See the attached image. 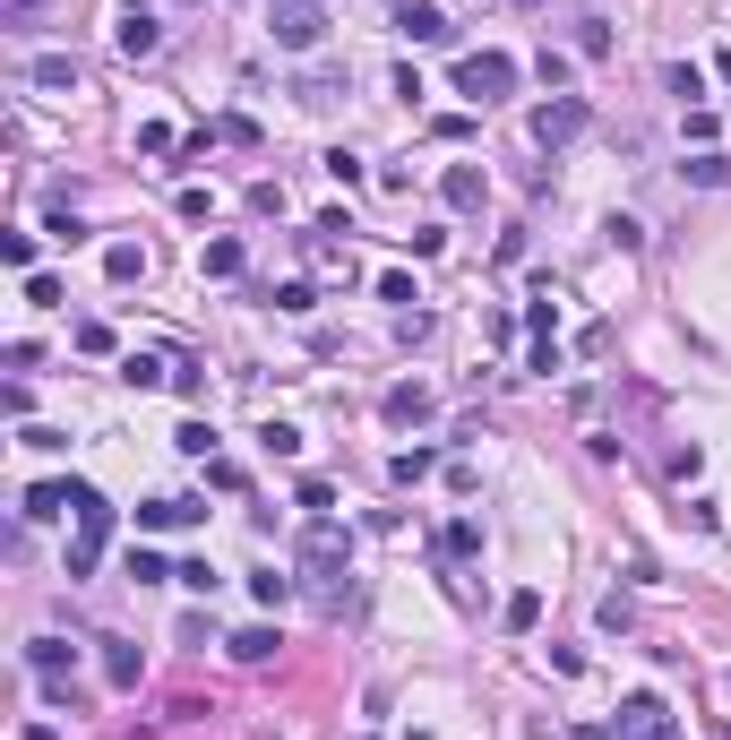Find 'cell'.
<instances>
[{
  "label": "cell",
  "instance_id": "cell-1",
  "mask_svg": "<svg viewBox=\"0 0 731 740\" xmlns=\"http://www.w3.org/2000/svg\"><path fill=\"white\" fill-rule=\"evenodd\" d=\"M69 508H78V543H69V577H87V569H95V551H104V534H113V499H104V492H87V483H78V499H69Z\"/></svg>",
  "mask_w": 731,
  "mask_h": 740
},
{
  "label": "cell",
  "instance_id": "cell-2",
  "mask_svg": "<svg viewBox=\"0 0 731 740\" xmlns=\"http://www.w3.org/2000/svg\"><path fill=\"white\" fill-rule=\"evenodd\" d=\"M508 87H516V61H508V52H465V61H457V95H474V104H499Z\"/></svg>",
  "mask_w": 731,
  "mask_h": 740
},
{
  "label": "cell",
  "instance_id": "cell-3",
  "mask_svg": "<svg viewBox=\"0 0 731 740\" xmlns=\"http://www.w3.org/2000/svg\"><path fill=\"white\" fill-rule=\"evenodd\" d=\"M328 43V9L319 0H275V52H319Z\"/></svg>",
  "mask_w": 731,
  "mask_h": 740
},
{
  "label": "cell",
  "instance_id": "cell-4",
  "mask_svg": "<svg viewBox=\"0 0 731 740\" xmlns=\"http://www.w3.org/2000/svg\"><path fill=\"white\" fill-rule=\"evenodd\" d=\"M619 740H680L671 732V706L654 698V689H637V698H619V724H611Z\"/></svg>",
  "mask_w": 731,
  "mask_h": 740
},
{
  "label": "cell",
  "instance_id": "cell-5",
  "mask_svg": "<svg viewBox=\"0 0 731 740\" xmlns=\"http://www.w3.org/2000/svg\"><path fill=\"white\" fill-rule=\"evenodd\" d=\"M586 122H594V113H586V95H551V104L534 113V146H568Z\"/></svg>",
  "mask_w": 731,
  "mask_h": 740
},
{
  "label": "cell",
  "instance_id": "cell-6",
  "mask_svg": "<svg viewBox=\"0 0 731 740\" xmlns=\"http://www.w3.org/2000/svg\"><path fill=\"white\" fill-rule=\"evenodd\" d=\"M354 560V534L336 525V516H310V534H302V569H345Z\"/></svg>",
  "mask_w": 731,
  "mask_h": 740
},
{
  "label": "cell",
  "instance_id": "cell-7",
  "mask_svg": "<svg viewBox=\"0 0 731 740\" xmlns=\"http://www.w3.org/2000/svg\"><path fill=\"white\" fill-rule=\"evenodd\" d=\"M379 413H387L396 431H405V422H431V387H422V379H405V387H387V396H379Z\"/></svg>",
  "mask_w": 731,
  "mask_h": 740
},
{
  "label": "cell",
  "instance_id": "cell-8",
  "mask_svg": "<svg viewBox=\"0 0 731 740\" xmlns=\"http://www.w3.org/2000/svg\"><path fill=\"white\" fill-rule=\"evenodd\" d=\"M396 26H405L413 43H448V35H457V26H448V17L431 9V0H396Z\"/></svg>",
  "mask_w": 731,
  "mask_h": 740
},
{
  "label": "cell",
  "instance_id": "cell-9",
  "mask_svg": "<svg viewBox=\"0 0 731 740\" xmlns=\"http://www.w3.org/2000/svg\"><path fill=\"white\" fill-rule=\"evenodd\" d=\"M26 78H35L43 95H78V61H69V52H43V61H26Z\"/></svg>",
  "mask_w": 731,
  "mask_h": 740
},
{
  "label": "cell",
  "instance_id": "cell-10",
  "mask_svg": "<svg viewBox=\"0 0 731 740\" xmlns=\"http://www.w3.org/2000/svg\"><path fill=\"white\" fill-rule=\"evenodd\" d=\"M310 603L319 612H345L354 603V569H310Z\"/></svg>",
  "mask_w": 731,
  "mask_h": 740
},
{
  "label": "cell",
  "instance_id": "cell-11",
  "mask_svg": "<svg viewBox=\"0 0 731 740\" xmlns=\"http://www.w3.org/2000/svg\"><path fill=\"white\" fill-rule=\"evenodd\" d=\"M198 516H207V508H190V499H146V508H138L146 534H164V525H198Z\"/></svg>",
  "mask_w": 731,
  "mask_h": 740
},
{
  "label": "cell",
  "instance_id": "cell-12",
  "mask_svg": "<svg viewBox=\"0 0 731 740\" xmlns=\"http://www.w3.org/2000/svg\"><path fill=\"white\" fill-rule=\"evenodd\" d=\"M155 43H164V26H155L146 9H129V17H121V52H129V61H146Z\"/></svg>",
  "mask_w": 731,
  "mask_h": 740
},
{
  "label": "cell",
  "instance_id": "cell-13",
  "mask_svg": "<svg viewBox=\"0 0 731 740\" xmlns=\"http://www.w3.org/2000/svg\"><path fill=\"white\" fill-rule=\"evenodd\" d=\"M138 672H146V663H138V646L104 637V680H113V689H138Z\"/></svg>",
  "mask_w": 731,
  "mask_h": 740
},
{
  "label": "cell",
  "instance_id": "cell-14",
  "mask_svg": "<svg viewBox=\"0 0 731 740\" xmlns=\"http://www.w3.org/2000/svg\"><path fill=\"white\" fill-rule=\"evenodd\" d=\"M439 199H448V207H483V173H474V164H448Z\"/></svg>",
  "mask_w": 731,
  "mask_h": 740
},
{
  "label": "cell",
  "instance_id": "cell-15",
  "mask_svg": "<svg viewBox=\"0 0 731 740\" xmlns=\"http://www.w3.org/2000/svg\"><path fill=\"white\" fill-rule=\"evenodd\" d=\"M275 646H284V637H275V628H267V620H258V628H242V637H233V646H225V654H233V663H267V654H275Z\"/></svg>",
  "mask_w": 731,
  "mask_h": 740
},
{
  "label": "cell",
  "instance_id": "cell-16",
  "mask_svg": "<svg viewBox=\"0 0 731 740\" xmlns=\"http://www.w3.org/2000/svg\"><path fill=\"white\" fill-rule=\"evenodd\" d=\"M104 276H113V284H138V276H146V250H138V242H113V250H104Z\"/></svg>",
  "mask_w": 731,
  "mask_h": 740
},
{
  "label": "cell",
  "instance_id": "cell-17",
  "mask_svg": "<svg viewBox=\"0 0 731 740\" xmlns=\"http://www.w3.org/2000/svg\"><path fill=\"white\" fill-rule=\"evenodd\" d=\"M293 95H302V104H310V113H319V104H336V95H345V78H336V69H310V78H302V87H293Z\"/></svg>",
  "mask_w": 731,
  "mask_h": 740
},
{
  "label": "cell",
  "instance_id": "cell-18",
  "mask_svg": "<svg viewBox=\"0 0 731 740\" xmlns=\"http://www.w3.org/2000/svg\"><path fill=\"white\" fill-rule=\"evenodd\" d=\"M164 370H172L164 354H121V379H129V387H164Z\"/></svg>",
  "mask_w": 731,
  "mask_h": 740
},
{
  "label": "cell",
  "instance_id": "cell-19",
  "mask_svg": "<svg viewBox=\"0 0 731 740\" xmlns=\"http://www.w3.org/2000/svg\"><path fill=\"white\" fill-rule=\"evenodd\" d=\"M69 499H78V492H61V483H35V492H26V516H35V525H43V516H61V508H69Z\"/></svg>",
  "mask_w": 731,
  "mask_h": 740
},
{
  "label": "cell",
  "instance_id": "cell-20",
  "mask_svg": "<svg viewBox=\"0 0 731 740\" xmlns=\"http://www.w3.org/2000/svg\"><path fill=\"white\" fill-rule=\"evenodd\" d=\"M680 173H689V181H697V190H723V181H731V164H723V155H689V164H680Z\"/></svg>",
  "mask_w": 731,
  "mask_h": 740
},
{
  "label": "cell",
  "instance_id": "cell-21",
  "mask_svg": "<svg viewBox=\"0 0 731 740\" xmlns=\"http://www.w3.org/2000/svg\"><path fill=\"white\" fill-rule=\"evenodd\" d=\"M249 258H242V242H233V233H225V242H207V276H242Z\"/></svg>",
  "mask_w": 731,
  "mask_h": 740
},
{
  "label": "cell",
  "instance_id": "cell-22",
  "mask_svg": "<svg viewBox=\"0 0 731 740\" xmlns=\"http://www.w3.org/2000/svg\"><path fill=\"white\" fill-rule=\"evenodd\" d=\"M258 448H267V457H302V431H293V422H267Z\"/></svg>",
  "mask_w": 731,
  "mask_h": 740
},
{
  "label": "cell",
  "instance_id": "cell-23",
  "mask_svg": "<svg viewBox=\"0 0 731 740\" xmlns=\"http://www.w3.org/2000/svg\"><path fill=\"white\" fill-rule=\"evenodd\" d=\"M577 52H586V61H603V52H611V26H603V17H577Z\"/></svg>",
  "mask_w": 731,
  "mask_h": 740
},
{
  "label": "cell",
  "instance_id": "cell-24",
  "mask_svg": "<svg viewBox=\"0 0 731 740\" xmlns=\"http://www.w3.org/2000/svg\"><path fill=\"white\" fill-rule=\"evenodd\" d=\"M499 620H508V628H534V620H542V595H534V586L508 595V612H499Z\"/></svg>",
  "mask_w": 731,
  "mask_h": 740
},
{
  "label": "cell",
  "instance_id": "cell-25",
  "mask_svg": "<svg viewBox=\"0 0 731 740\" xmlns=\"http://www.w3.org/2000/svg\"><path fill=\"white\" fill-rule=\"evenodd\" d=\"M534 78H542V87L560 95V87H568V52H551V43H542V61H534Z\"/></svg>",
  "mask_w": 731,
  "mask_h": 740
},
{
  "label": "cell",
  "instance_id": "cell-26",
  "mask_svg": "<svg viewBox=\"0 0 731 740\" xmlns=\"http://www.w3.org/2000/svg\"><path fill=\"white\" fill-rule=\"evenodd\" d=\"M431 465H439V457H431V448H405V457H396V465H387V474H396V483H422V474H431Z\"/></svg>",
  "mask_w": 731,
  "mask_h": 740
},
{
  "label": "cell",
  "instance_id": "cell-27",
  "mask_svg": "<svg viewBox=\"0 0 731 740\" xmlns=\"http://www.w3.org/2000/svg\"><path fill=\"white\" fill-rule=\"evenodd\" d=\"M448 551H457V560H474V551H483V525H474V516H457V525H448Z\"/></svg>",
  "mask_w": 731,
  "mask_h": 740
},
{
  "label": "cell",
  "instance_id": "cell-28",
  "mask_svg": "<svg viewBox=\"0 0 731 740\" xmlns=\"http://www.w3.org/2000/svg\"><path fill=\"white\" fill-rule=\"evenodd\" d=\"M26 663H35V672H61V663H69V646H61V637H35V646H26Z\"/></svg>",
  "mask_w": 731,
  "mask_h": 740
},
{
  "label": "cell",
  "instance_id": "cell-29",
  "mask_svg": "<svg viewBox=\"0 0 731 740\" xmlns=\"http://www.w3.org/2000/svg\"><path fill=\"white\" fill-rule=\"evenodd\" d=\"M293 499H302V508H310V516H328V499H336V492H328V483H319V474H302V483H293Z\"/></svg>",
  "mask_w": 731,
  "mask_h": 740
},
{
  "label": "cell",
  "instance_id": "cell-30",
  "mask_svg": "<svg viewBox=\"0 0 731 740\" xmlns=\"http://www.w3.org/2000/svg\"><path fill=\"white\" fill-rule=\"evenodd\" d=\"M525 328H534V336H551V328H560V302H551V293H542V302H525Z\"/></svg>",
  "mask_w": 731,
  "mask_h": 740
},
{
  "label": "cell",
  "instance_id": "cell-31",
  "mask_svg": "<svg viewBox=\"0 0 731 740\" xmlns=\"http://www.w3.org/2000/svg\"><path fill=\"white\" fill-rule=\"evenodd\" d=\"M172 448H181V457H207V448H216V431H207V422H181V439H172Z\"/></svg>",
  "mask_w": 731,
  "mask_h": 740
},
{
  "label": "cell",
  "instance_id": "cell-32",
  "mask_svg": "<svg viewBox=\"0 0 731 740\" xmlns=\"http://www.w3.org/2000/svg\"><path fill=\"white\" fill-rule=\"evenodd\" d=\"M129 577H138V586H155V577H172V569H164L155 551H138V543H129Z\"/></svg>",
  "mask_w": 731,
  "mask_h": 740
},
{
  "label": "cell",
  "instance_id": "cell-33",
  "mask_svg": "<svg viewBox=\"0 0 731 740\" xmlns=\"http://www.w3.org/2000/svg\"><path fill=\"white\" fill-rule=\"evenodd\" d=\"M249 595H258V603H284V595H293V577H275V569H258V577H249Z\"/></svg>",
  "mask_w": 731,
  "mask_h": 740
},
{
  "label": "cell",
  "instance_id": "cell-34",
  "mask_svg": "<svg viewBox=\"0 0 731 740\" xmlns=\"http://www.w3.org/2000/svg\"><path fill=\"white\" fill-rule=\"evenodd\" d=\"M216 138H233V146H258V122H242V113H225V122H216Z\"/></svg>",
  "mask_w": 731,
  "mask_h": 740
},
{
  "label": "cell",
  "instance_id": "cell-35",
  "mask_svg": "<svg viewBox=\"0 0 731 740\" xmlns=\"http://www.w3.org/2000/svg\"><path fill=\"white\" fill-rule=\"evenodd\" d=\"M35 17H43V0H9V35H26Z\"/></svg>",
  "mask_w": 731,
  "mask_h": 740
},
{
  "label": "cell",
  "instance_id": "cell-36",
  "mask_svg": "<svg viewBox=\"0 0 731 740\" xmlns=\"http://www.w3.org/2000/svg\"><path fill=\"white\" fill-rule=\"evenodd\" d=\"M26 740H61V732H52V724H26Z\"/></svg>",
  "mask_w": 731,
  "mask_h": 740
}]
</instances>
